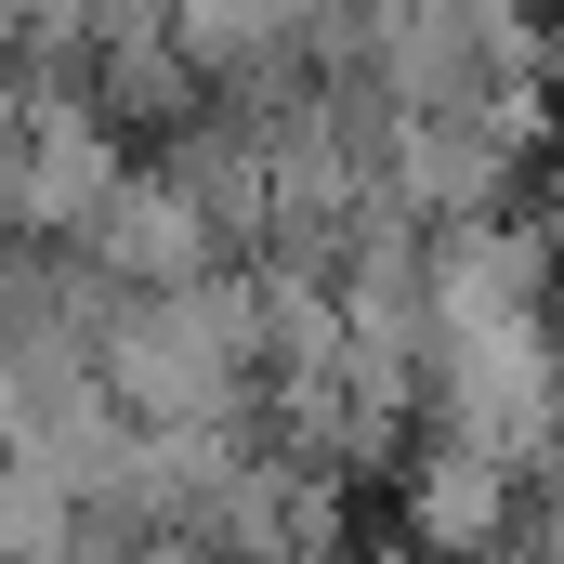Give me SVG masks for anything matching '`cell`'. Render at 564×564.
Segmentation results:
<instances>
[{
    "label": "cell",
    "mask_w": 564,
    "mask_h": 564,
    "mask_svg": "<svg viewBox=\"0 0 564 564\" xmlns=\"http://www.w3.org/2000/svg\"><path fill=\"white\" fill-rule=\"evenodd\" d=\"M525 499H539L525 473H499L473 446H421V473H408V564H499Z\"/></svg>",
    "instance_id": "obj_1"
}]
</instances>
